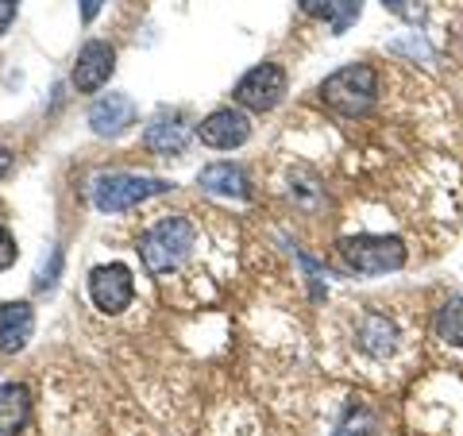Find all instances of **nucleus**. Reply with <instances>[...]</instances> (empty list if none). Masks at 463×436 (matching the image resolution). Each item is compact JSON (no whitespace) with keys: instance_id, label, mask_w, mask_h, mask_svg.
<instances>
[{"instance_id":"f257e3e1","label":"nucleus","mask_w":463,"mask_h":436,"mask_svg":"<svg viewBox=\"0 0 463 436\" xmlns=\"http://www.w3.org/2000/svg\"><path fill=\"white\" fill-rule=\"evenodd\" d=\"M321 100L344 120H359V116L374 112V105H379V70L367 62L340 66L336 74L321 81Z\"/></svg>"},{"instance_id":"f03ea898","label":"nucleus","mask_w":463,"mask_h":436,"mask_svg":"<svg viewBox=\"0 0 463 436\" xmlns=\"http://www.w3.org/2000/svg\"><path fill=\"white\" fill-rule=\"evenodd\" d=\"M197 243V228L185 216H163L139 236V259L151 274H170L190 259Z\"/></svg>"},{"instance_id":"7ed1b4c3","label":"nucleus","mask_w":463,"mask_h":436,"mask_svg":"<svg viewBox=\"0 0 463 436\" xmlns=\"http://www.w3.org/2000/svg\"><path fill=\"white\" fill-rule=\"evenodd\" d=\"M174 182L166 178H151V174H105V178L93 182V205L100 213H128L143 205L147 197H158V194H170Z\"/></svg>"},{"instance_id":"20e7f679","label":"nucleus","mask_w":463,"mask_h":436,"mask_svg":"<svg viewBox=\"0 0 463 436\" xmlns=\"http://www.w3.org/2000/svg\"><path fill=\"white\" fill-rule=\"evenodd\" d=\"M340 259L347 270L355 274H386V270H402L405 267V240L402 236H344L340 243Z\"/></svg>"},{"instance_id":"39448f33","label":"nucleus","mask_w":463,"mask_h":436,"mask_svg":"<svg viewBox=\"0 0 463 436\" xmlns=\"http://www.w3.org/2000/svg\"><path fill=\"white\" fill-rule=\"evenodd\" d=\"M286 97V70L279 62H259L248 74L236 81L232 90V100L248 112H270L279 109V100Z\"/></svg>"},{"instance_id":"423d86ee","label":"nucleus","mask_w":463,"mask_h":436,"mask_svg":"<svg viewBox=\"0 0 463 436\" xmlns=\"http://www.w3.org/2000/svg\"><path fill=\"white\" fill-rule=\"evenodd\" d=\"M90 301L100 313H124L136 301V279L124 263H100L90 270Z\"/></svg>"},{"instance_id":"0eeeda50","label":"nucleus","mask_w":463,"mask_h":436,"mask_svg":"<svg viewBox=\"0 0 463 436\" xmlns=\"http://www.w3.org/2000/svg\"><path fill=\"white\" fill-rule=\"evenodd\" d=\"M197 139L213 151H236L251 139V120L243 109H216L197 124Z\"/></svg>"},{"instance_id":"6e6552de","label":"nucleus","mask_w":463,"mask_h":436,"mask_svg":"<svg viewBox=\"0 0 463 436\" xmlns=\"http://www.w3.org/2000/svg\"><path fill=\"white\" fill-rule=\"evenodd\" d=\"M112 70H116V51L109 47L105 39H90L78 51V62H74V90L78 93L105 90L109 78H112Z\"/></svg>"},{"instance_id":"1a4fd4ad","label":"nucleus","mask_w":463,"mask_h":436,"mask_svg":"<svg viewBox=\"0 0 463 436\" xmlns=\"http://www.w3.org/2000/svg\"><path fill=\"white\" fill-rule=\"evenodd\" d=\"M136 100L128 97V93H105V97H97L93 100V109H90V128H93V136L100 139H116V136H124L128 128L136 124Z\"/></svg>"},{"instance_id":"9d476101","label":"nucleus","mask_w":463,"mask_h":436,"mask_svg":"<svg viewBox=\"0 0 463 436\" xmlns=\"http://www.w3.org/2000/svg\"><path fill=\"white\" fill-rule=\"evenodd\" d=\"M35 332V309L27 301H5L0 305V352L16 355L27 347Z\"/></svg>"},{"instance_id":"9b49d317","label":"nucleus","mask_w":463,"mask_h":436,"mask_svg":"<svg viewBox=\"0 0 463 436\" xmlns=\"http://www.w3.org/2000/svg\"><path fill=\"white\" fill-rule=\"evenodd\" d=\"M143 139H147V147L155 155H182L185 143H190V124L182 120V112H158L155 120L147 124V132H143Z\"/></svg>"},{"instance_id":"f8f14e48","label":"nucleus","mask_w":463,"mask_h":436,"mask_svg":"<svg viewBox=\"0 0 463 436\" xmlns=\"http://www.w3.org/2000/svg\"><path fill=\"white\" fill-rule=\"evenodd\" d=\"M197 185L213 197H228V201H243L248 190V174H243L236 163H209L197 174Z\"/></svg>"},{"instance_id":"ddd939ff","label":"nucleus","mask_w":463,"mask_h":436,"mask_svg":"<svg viewBox=\"0 0 463 436\" xmlns=\"http://www.w3.org/2000/svg\"><path fill=\"white\" fill-rule=\"evenodd\" d=\"M32 417V390L24 383L0 386V436H16Z\"/></svg>"},{"instance_id":"4468645a","label":"nucleus","mask_w":463,"mask_h":436,"mask_svg":"<svg viewBox=\"0 0 463 436\" xmlns=\"http://www.w3.org/2000/svg\"><path fill=\"white\" fill-rule=\"evenodd\" d=\"M301 12L313 20H328L332 24V35H344L347 27L359 20L364 12V0H298Z\"/></svg>"},{"instance_id":"2eb2a0df","label":"nucleus","mask_w":463,"mask_h":436,"mask_svg":"<svg viewBox=\"0 0 463 436\" xmlns=\"http://www.w3.org/2000/svg\"><path fill=\"white\" fill-rule=\"evenodd\" d=\"M359 347H364L367 355L383 359L398 347V328L386 321V317H367L364 325H359Z\"/></svg>"},{"instance_id":"dca6fc26","label":"nucleus","mask_w":463,"mask_h":436,"mask_svg":"<svg viewBox=\"0 0 463 436\" xmlns=\"http://www.w3.org/2000/svg\"><path fill=\"white\" fill-rule=\"evenodd\" d=\"M432 332H437V340L463 347V298H448L440 305L437 317H432Z\"/></svg>"},{"instance_id":"f3484780","label":"nucleus","mask_w":463,"mask_h":436,"mask_svg":"<svg viewBox=\"0 0 463 436\" xmlns=\"http://www.w3.org/2000/svg\"><path fill=\"white\" fill-rule=\"evenodd\" d=\"M374 432H379V421H374L367 405H352L336 429V436H374Z\"/></svg>"},{"instance_id":"a211bd4d","label":"nucleus","mask_w":463,"mask_h":436,"mask_svg":"<svg viewBox=\"0 0 463 436\" xmlns=\"http://www.w3.org/2000/svg\"><path fill=\"white\" fill-rule=\"evenodd\" d=\"M20 259V247H16V236H12V232L0 224V270H8L12 263H16Z\"/></svg>"},{"instance_id":"6ab92c4d","label":"nucleus","mask_w":463,"mask_h":436,"mask_svg":"<svg viewBox=\"0 0 463 436\" xmlns=\"http://www.w3.org/2000/svg\"><path fill=\"white\" fill-rule=\"evenodd\" d=\"M16 12H20V0H0V35L16 24Z\"/></svg>"},{"instance_id":"aec40b11","label":"nucleus","mask_w":463,"mask_h":436,"mask_svg":"<svg viewBox=\"0 0 463 436\" xmlns=\"http://www.w3.org/2000/svg\"><path fill=\"white\" fill-rule=\"evenodd\" d=\"M78 8H81V20H85V24H93V20H97V12L105 8V0H78Z\"/></svg>"},{"instance_id":"412c9836","label":"nucleus","mask_w":463,"mask_h":436,"mask_svg":"<svg viewBox=\"0 0 463 436\" xmlns=\"http://www.w3.org/2000/svg\"><path fill=\"white\" fill-rule=\"evenodd\" d=\"M386 12H394V16H410V8H405V0H383Z\"/></svg>"},{"instance_id":"4be33fe9","label":"nucleus","mask_w":463,"mask_h":436,"mask_svg":"<svg viewBox=\"0 0 463 436\" xmlns=\"http://www.w3.org/2000/svg\"><path fill=\"white\" fill-rule=\"evenodd\" d=\"M8 170H12V151H8V147H0V182L8 178Z\"/></svg>"}]
</instances>
